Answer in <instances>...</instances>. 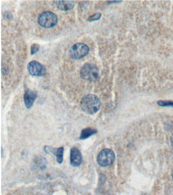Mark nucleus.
Wrapping results in <instances>:
<instances>
[{
	"label": "nucleus",
	"instance_id": "4468645a",
	"mask_svg": "<svg viewBox=\"0 0 173 195\" xmlns=\"http://www.w3.org/2000/svg\"><path fill=\"white\" fill-rule=\"evenodd\" d=\"M40 48V45L38 44H33L31 47V55H34L38 52Z\"/></svg>",
	"mask_w": 173,
	"mask_h": 195
},
{
	"label": "nucleus",
	"instance_id": "1a4fd4ad",
	"mask_svg": "<svg viewBox=\"0 0 173 195\" xmlns=\"http://www.w3.org/2000/svg\"><path fill=\"white\" fill-rule=\"evenodd\" d=\"M54 2L58 9L63 11L71 10L75 6V2L73 1H61Z\"/></svg>",
	"mask_w": 173,
	"mask_h": 195
},
{
	"label": "nucleus",
	"instance_id": "f03ea898",
	"mask_svg": "<svg viewBox=\"0 0 173 195\" xmlns=\"http://www.w3.org/2000/svg\"><path fill=\"white\" fill-rule=\"evenodd\" d=\"M80 76L84 80L88 82H95L99 77V70L97 67L93 64H85L81 68Z\"/></svg>",
	"mask_w": 173,
	"mask_h": 195
},
{
	"label": "nucleus",
	"instance_id": "39448f33",
	"mask_svg": "<svg viewBox=\"0 0 173 195\" xmlns=\"http://www.w3.org/2000/svg\"><path fill=\"white\" fill-rule=\"evenodd\" d=\"M115 159L114 153L109 149L102 150L98 154L97 161L100 165L102 167H107L111 165L114 161Z\"/></svg>",
	"mask_w": 173,
	"mask_h": 195
},
{
	"label": "nucleus",
	"instance_id": "9b49d317",
	"mask_svg": "<svg viewBox=\"0 0 173 195\" xmlns=\"http://www.w3.org/2000/svg\"><path fill=\"white\" fill-rule=\"evenodd\" d=\"M63 153H64V148L63 147L59 148H53L52 153L56 156L57 161L59 163H61L63 162Z\"/></svg>",
	"mask_w": 173,
	"mask_h": 195
},
{
	"label": "nucleus",
	"instance_id": "0eeeda50",
	"mask_svg": "<svg viewBox=\"0 0 173 195\" xmlns=\"http://www.w3.org/2000/svg\"><path fill=\"white\" fill-rule=\"evenodd\" d=\"M37 96V94L36 91L29 89L25 91L24 95V101L25 106L27 107V108L29 109L33 106Z\"/></svg>",
	"mask_w": 173,
	"mask_h": 195
},
{
	"label": "nucleus",
	"instance_id": "423d86ee",
	"mask_svg": "<svg viewBox=\"0 0 173 195\" xmlns=\"http://www.w3.org/2000/svg\"><path fill=\"white\" fill-rule=\"evenodd\" d=\"M28 70L31 75L35 76H43L46 72L44 66L36 60H33L28 64Z\"/></svg>",
	"mask_w": 173,
	"mask_h": 195
},
{
	"label": "nucleus",
	"instance_id": "6e6552de",
	"mask_svg": "<svg viewBox=\"0 0 173 195\" xmlns=\"http://www.w3.org/2000/svg\"><path fill=\"white\" fill-rule=\"evenodd\" d=\"M71 163L74 167H77L81 164L82 155L81 152L77 148H73L71 150Z\"/></svg>",
	"mask_w": 173,
	"mask_h": 195
},
{
	"label": "nucleus",
	"instance_id": "a211bd4d",
	"mask_svg": "<svg viewBox=\"0 0 173 195\" xmlns=\"http://www.w3.org/2000/svg\"><path fill=\"white\" fill-rule=\"evenodd\" d=\"M172 177H173V174H172Z\"/></svg>",
	"mask_w": 173,
	"mask_h": 195
},
{
	"label": "nucleus",
	"instance_id": "f3484780",
	"mask_svg": "<svg viewBox=\"0 0 173 195\" xmlns=\"http://www.w3.org/2000/svg\"><path fill=\"white\" fill-rule=\"evenodd\" d=\"M121 2L120 1H112V2H109V3H120Z\"/></svg>",
	"mask_w": 173,
	"mask_h": 195
},
{
	"label": "nucleus",
	"instance_id": "2eb2a0df",
	"mask_svg": "<svg viewBox=\"0 0 173 195\" xmlns=\"http://www.w3.org/2000/svg\"><path fill=\"white\" fill-rule=\"evenodd\" d=\"M12 16V15L11 13L9 12H6L4 13L5 18L7 17V19H9V18H11Z\"/></svg>",
	"mask_w": 173,
	"mask_h": 195
},
{
	"label": "nucleus",
	"instance_id": "f257e3e1",
	"mask_svg": "<svg viewBox=\"0 0 173 195\" xmlns=\"http://www.w3.org/2000/svg\"><path fill=\"white\" fill-rule=\"evenodd\" d=\"M101 105L100 100L97 96L89 94L83 98L80 102L81 109L84 113L94 114L99 110Z\"/></svg>",
	"mask_w": 173,
	"mask_h": 195
},
{
	"label": "nucleus",
	"instance_id": "7ed1b4c3",
	"mask_svg": "<svg viewBox=\"0 0 173 195\" xmlns=\"http://www.w3.org/2000/svg\"><path fill=\"white\" fill-rule=\"evenodd\" d=\"M57 20V16L54 13L45 11L39 16L38 23L41 27L44 28H51L56 24Z\"/></svg>",
	"mask_w": 173,
	"mask_h": 195
},
{
	"label": "nucleus",
	"instance_id": "20e7f679",
	"mask_svg": "<svg viewBox=\"0 0 173 195\" xmlns=\"http://www.w3.org/2000/svg\"><path fill=\"white\" fill-rule=\"evenodd\" d=\"M89 51V47L87 45L82 43H78L71 47L69 55L72 59L79 60L88 55Z\"/></svg>",
	"mask_w": 173,
	"mask_h": 195
},
{
	"label": "nucleus",
	"instance_id": "ddd939ff",
	"mask_svg": "<svg viewBox=\"0 0 173 195\" xmlns=\"http://www.w3.org/2000/svg\"><path fill=\"white\" fill-rule=\"evenodd\" d=\"M101 16H102L101 13H95V14H93L92 16H89V17L87 18V21H95V20H98L100 19Z\"/></svg>",
	"mask_w": 173,
	"mask_h": 195
},
{
	"label": "nucleus",
	"instance_id": "f8f14e48",
	"mask_svg": "<svg viewBox=\"0 0 173 195\" xmlns=\"http://www.w3.org/2000/svg\"><path fill=\"white\" fill-rule=\"evenodd\" d=\"M158 105L163 107H173V101H158Z\"/></svg>",
	"mask_w": 173,
	"mask_h": 195
},
{
	"label": "nucleus",
	"instance_id": "9d476101",
	"mask_svg": "<svg viewBox=\"0 0 173 195\" xmlns=\"http://www.w3.org/2000/svg\"><path fill=\"white\" fill-rule=\"evenodd\" d=\"M97 133V131L92 128H88L82 130L81 132V134L80 136V139H85L88 138L90 136L94 135Z\"/></svg>",
	"mask_w": 173,
	"mask_h": 195
},
{
	"label": "nucleus",
	"instance_id": "dca6fc26",
	"mask_svg": "<svg viewBox=\"0 0 173 195\" xmlns=\"http://www.w3.org/2000/svg\"><path fill=\"white\" fill-rule=\"evenodd\" d=\"M170 142L171 144V146L173 148V134L171 136L170 138Z\"/></svg>",
	"mask_w": 173,
	"mask_h": 195
}]
</instances>
